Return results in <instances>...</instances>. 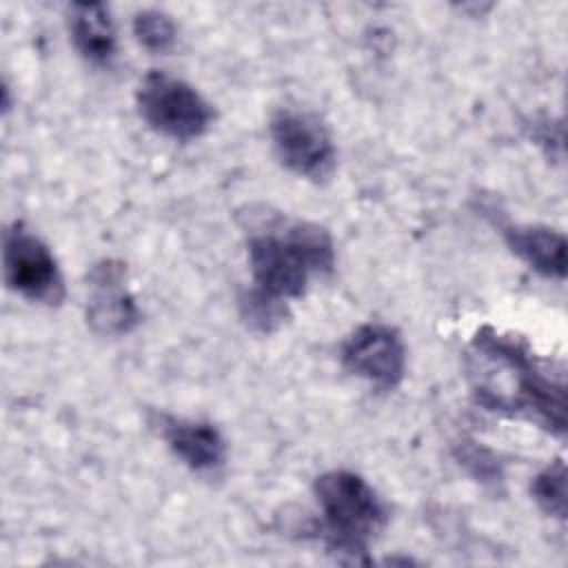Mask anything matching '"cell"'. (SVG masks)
<instances>
[{"mask_svg":"<svg viewBox=\"0 0 568 568\" xmlns=\"http://www.w3.org/2000/svg\"><path fill=\"white\" fill-rule=\"evenodd\" d=\"M466 368L479 406L495 413H521L548 433L566 435L564 379L548 375L526 342L481 326L468 344Z\"/></svg>","mask_w":568,"mask_h":568,"instance_id":"1","label":"cell"},{"mask_svg":"<svg viewBox=\"0 0 568 568\" xmlns=\"http://www.w3.org/2000/svg\"><path fill=\"white\" fill-rule=\"evenodd\" d=\"M246 235L251 288L277 302L300 300L315 275L335 268V242L331 233L308 220L253 206L240 215Z\"/></svg>","mask_w":568,"mask_h":568,"instance_id":"2","label":"cell"},{"mask_svg":"<svg viewBox=\"0 0 568 568\" xmlns=\"http://www.w3.org/2000/svg\"><path fill=\"white\" fill-rule=\"evenodd\" d=\"M320 521L313 530L324 546L348 559L364 561L371 544L388 524V510L377 490L355 470H326L313 481Z\"/></svg>","mask_w":568,"mask_h":568,"instance_id":"3","label":"cell"},{"mask_svg":"<svg viewBox=\"0 0 568 568\" xmlns=\"http://www.w3.org/2000/svg\"><path fill=\"white\" fill-rule=\"evenodd\" d=\"M135 104L149 129L175 142L197 140L215 122L213 104L191 82L160 69L140 80Z\"/></svg>","mask_w":568,"mask_h":568,"instance_id":"4","label":"cell"},{"mask_svg":"<svg viewBox=\"0 0 568 568\" xmlns=\"http://www.w3.org/2000/svg\"><path fill=\"white\" fill-rule=\"evenodd\" d=\"M268 133L277 160L291 173L315 184L333 178L337 149L331 129L317 113L282 106L271 115Z\"/></svg>","mask_w":568,"mask_h":568,"instance_id":"5","label":"cell"},{"mask_svg":"<svg viewBox=\"0 0 568 568\" xmlns=\"http://www.w3.org/2000/svg\"><path fill=\"white\" fill-rule=\"evenodd\" d=\"M2 268L7 286L20 297L60 306L64 300V277L49 244L22 222L7 226L2 235Z\"/></svg>","mask_w":568,"mask_h":568,"instance_id":"6","label":"cell"},{"mask_svg":"<svg viewBox=\"0 0 568 568\" xmlns=\"http://www.w3.org/2000/svg\"><path fill=\"white\" fill-rule=\"evenodd\" d=\"M339 362L377 390H395L406 375V344L395 326L366 322L344 337Z\"/></svg>","mask_w":568,"mask_h":568,"instance_id":"7","label":"cell"},{"mask_svg":"<svg viewBox=\"0 0 568 568\" xmlns=\"http://www.w3.org/2000/svg\"><path fill=\"white\" fill-rule=\"evenodd\" d=\"M87 324L104 337L129 335L142 320L126 284V264L113 257L95 262L87 273Z\"/></svg>","mask_w":568,"mask_h":568,"instance_id":"8","label":"cell"},{"mask_svg":"<svg viewBox=\"0 0 568 568\" xmlns=\"http://www.w3.org/2000/svg\"><path fill=\"white\" fill-rule=\"evenodd\" d=\"M149 426L189 470L197 475H217L224 468L226 439L215 424L155 410L149 415Z\"/></svg>","mask_w":568,"mask_h":568,"instance_id":"9","label":"cell"},{"mask_svg":"<svg viewBox=\"0 0 568 568\" xmlns=\"http://www.w3.org/2000/svg\"><path fill=\"white\" fill-rule=\"evenodd\" d=\"M67 29L75 51L93 67H111L118 53V31L111 9L102 2H73L67 9Z\"/></svg>","mask_w":568,"mask_h":568,"instance_id":"10","label":"cell"},{"mask_svg":"<svg viewBox=\"0 0 568 568\" xmlns=\"http://www.w3.org/2000/svg\"><path fill=\"white\" fill-rule=\"evenodd\" d=\"M508 248L537 275L561 282L566 277V235L544 224H508L501 229Z\"/></svg>","mask_w":568,"mask_h":568,"instance_id":"11","label":"cell"},{"mask_svg":"<svg viewBox=\"0 0 568 568\" xmlns=\"http://www.w3.org/2000/svg\"><path fill=\"white\" fill-rule=\"evenodd\" d=\"M453 457L484 488L495 490V493L504 490V479H506L504 464L481 442L470 439V437H462L459 442L453 444Z\"/></svg>","mask_w":568,"mask_h":568,"instance_id":"12","label":"cell"},{"mask_svg":"<svg viewBox=\"0 0 568 568\" xmlns=\"http://www.w3.org/2000/svg\"><path fill=\"white\" fill-rule=\"evenodd\" d=\"M530 495L535 504L559 521L566 519V464L564 459L550 462L530 481Z\"/></svg>","mask_w":568,"mask_h":568,"instance_id":"13","label":"cell"},{"mask_svg":"<svg viewBox=\"0 0 568 568\" xmlns=\"http://www.w3.org/2000/svg\"><path fill=\"white\" fill-rule=\"evenodd\" d=\"M240 317L246 322L248 328L257 333H273L288 320V304L271 300L255 288H246L237 297Z\"/></svg>","mask_w":568,"mask_h":568,"instance_id":"14","label":"cell"},{"mask_svg":"<svg viewBox=\"0 0 568 568\" xmlns=\"http://www.w3.org/2000/svg\"><path fill=\"white\" fill-rule=\"evenodd\" d=\"M133 36L151 53H166L178 42L173 18L160 9H142L133 16Z\"/></svg>","mask_w":568,"mask_h":568,"instance_id":"15","label":"cell"}]
</instances>
